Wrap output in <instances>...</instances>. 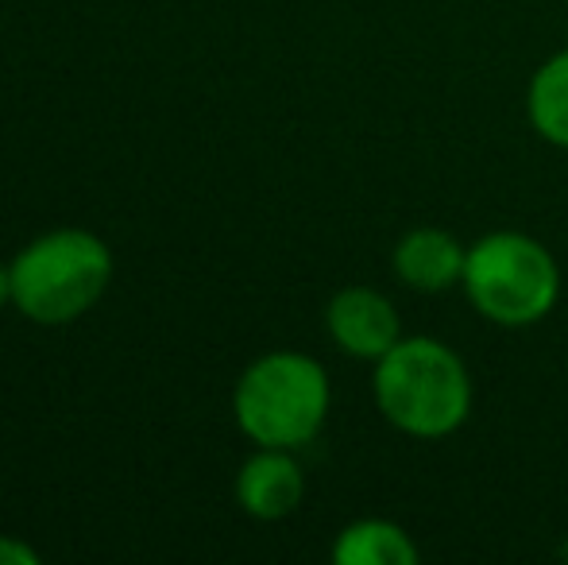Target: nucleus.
Listing matches in <instances>:
<instances>
[{
    "label": "nucleus",
    "mask_w": 568,
    "mask_h": 565,
    "mask_svg": "<svg viewBox=\"0 0 568 565\" xmlns=\"http://www.w3.org/2000/svg\"><path fill=\"white\" fill-rule=\"evenodd\" d=\"M375 407L395 430L422 442H442L471 415V372L453 345L426 333L398 337L375 361Z\"/></svg>",
    "instance_id": "obj_1"
},
{
    "label": "nucleus",
    "mask_w": 568,
    "mask_h": 565,
    "mask_svg": "<svg viewBox=\"0 0 568 565\" xmlns=\"http://www.w3.org/2000/svg\"><path fill=\"white\" fill-rule=\"evenodd\" d=\"M329 403L333 387L322 364L294 349H275L240 372L232 415L247 442L271 450H302L322 434Z\"/></svg>",
    "instance_id": "obj_2"
},
{
    "label": "nucleus",
    "mask_w": 568,
    "mask_h": 565,
    "mask_svg": "<svg viewBox=\"0 0 568 565\" xmlns=\"http://www.w3.org/2000/svg\"><path fill=\"white\" fill-rule=\"evenodd\" d=\"M12 306L36 325H70L113 283V252L90 229H54L16 252Z\"/></svg>",
    "instance_id": "obj_3"
},
{
    "label": "nucleus",
    "mask_w": 568,
    "mask_h": 565,
    "mask_svg": "<svg viewBox=\"0 0 568 565\" xmlns=\"http://www.w3.org/2000/svg\"><path fill=\"white\" fill-rule=\"evenodd\" d=\"M460 286L491 325L526 330L554 314L561 299V268L554 252L530 233L503 229V233L479 236L468 249Z\"/></svg>",
    "instance_id": "obj_4"
},
{
    "label": "nucleus",
    "mask_w": 568,
    "mask_h": 565,
    "mask_svg": "<svg viewBox=\"0 0 568 565\" xmlns=\"http://www.w3.org/2000/svg\"><path fill=\"white\" fill-rule=\"evenodd\" d=\"M325 330H329L333 345L352 361H379L383 353L398 345L403 337V322L398 310L387 294L375 286H344L325 306Z\"/></svg>",
    "instance_id": "obj_5"
},
{
    "label": "nucleus",
    "mask_w": 568,
    "mask_h": 565,
    "mask_svg": "<svg viewBox=\"0 0 568 565\" xmlns=\"http://www.w3.org/2000/svg\"><path fill=\"white\" fill-rule=\"evenodd\" d=\"M302 496H306V473L294 450L255 445V453L236 473V504L260 523H278L294 515Z\"/></svg>",
    "instance_id": "obj_6"
},
{
    "label": "nucleus",
    "mask_w": 568,
    "mask_h": 565,
    "mask_svg": "<svg viewBox=\"0 0 568 565\" xmlns=\"http://www.w3.org/2000/svg\"><path fill=\"white\" fill-rule=\"evenodd\" d=\"M464 264H468V249L437 225L410 229V233L398 236L395 252H390L395 280L418 294H442L460 286Z\"/></svg>",
    "instance_id": "obj_7"
},
{
    "label": "nucleus",
    "mask_w": 568,
    "mask_h": 565,
    "mask_svg": "<svg viewBox=\"0 0 568 565\" xmlns=\"http://www.w3.org/2000/svg\"><path fill=\"white\" fill-rule=\"evenodd\" d=\"M333 562L337 565H418L422 551L403 523L367 515V519H356L337 531V538H333Z\"/></svg>",
    "instance_id": "obj_8"
},
{
    "label": "nucleus",
    "mask_w": 568,
    "mask_h": 565,
    "mask_svg": "<svg viewBox=\"0 0 568 565\" xmlns=\"http://www.w3.org/2000/svg\"><path fill=\"white\" fill-rule=\"evenodd\" d=\"M526 117L541 140L568 151V47L534 70L526 90Z\"/></svg>",
    "instance_id": "obj_9"
},
{
    "label": "nucleus",
    "mask_w": 568,
    "mask_h": 565,
    "mask_svg": "<svg viewBox=\"0 0 568 565\" xmlns=\"http://www.w3.org/2000/svg\"><path fill=\"white\" fill-rule=\"evenodd\" d=\"M0 565H39V554L23 538L0 535Z\"/></svg>",
    "instance_id": "obj_10"
},
{
    "label": "nucleus",
    "mask_w": 568,
    "mask_h": 565,
    "mask_svg": "<svg viewBox=\"0 0 568 565\" xmlns=\"http://www.w3.org/2000/svg\"><path fill=\"white\" fill-rule=\"evenodd\" d=\"M12 302V268L8 264H0V310Z\"/></svg>",
    "instance_id": "obj_11"
}]
</instances>
